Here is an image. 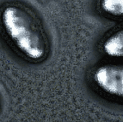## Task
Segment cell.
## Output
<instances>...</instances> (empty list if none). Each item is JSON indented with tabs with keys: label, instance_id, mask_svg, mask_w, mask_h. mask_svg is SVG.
<instances>
[{
	"label": "cell",
	"instance_id": "6da1fadb",
	"mask_svg": "<svg viewBox=\"0 0 123 122\" xmlns=\"http://www.w3.org/2000/svg\"><path fill=\"white\" fill-rule=\"evenodd\" d=\"M0 19L7 37L22 55L35 61L45 57L44 37L27 12L19 6L9 5L1 10Z\"/></svg>",
	"mask_w": 123,
	"mask_h": 122
},
{
	"label": "cell",
	"instance_id": "7a4b0ae2",
	"mask_svg": "<svg viewBox=\"0 0 123 122\" xmlns=\"http://www.w3.org/2000/svg\"><path fill=\"white\" fill-rule=\"evenodd\" d=\"M92 81L102 94L123 101V64L105 63L97 66L92 73Z\"/></svg>",
	"mask_w": 123,
	"mask_h": 122
},
{
	"label": "cell",
	"instance_id": "3957f363",
	"mask_svg": "<svg viewBox=\"0 0 123 122\" xmlns=\"http://www.w3.org/2000/svg\"><path fill=\"white\" fill-rule=\"evenodd\" d=\"M102 50L108 57L123 58V27L112 32L105 38Z\"/></svg>",
	"mask_w": 123,
	"mask_h": 122
},
{
	"label": "cell",
	"instance_id": "277c9868",
	"mask_svg": "<svg viewBox=\"0 0 123 122\" xmlns=\"http://www.w3.org/2000/svg\"><path fill=\"white\" fill-rule=\"evenodd\" d=\"M99 6L102 13L114 18H123V0H99Z\"/></svg>",
	"mask_w": 123,
	"mask_h": 122
}]
</instances>
